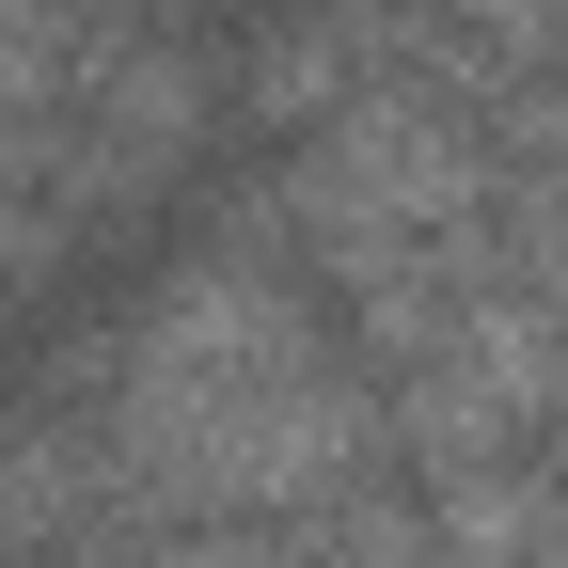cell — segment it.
<instances>
[{"instance_id": "cell-1", "label": "cell", "mask_w": 568, "mask_h": 568, "mask_svg": "<svg viewBox=\"0 0 568 568\" xmlns=\"http://www.w3.org/2000/svg\"><path fill=\"white\" fill-rule=\"evenodd\" d=\"M80 458L111 506H159V521H284L316 489L364 474L379 410L347 379V347L301 316V284H268L253 253H205L95 347V395H80Z\"/></svg>"}]
</instances>
